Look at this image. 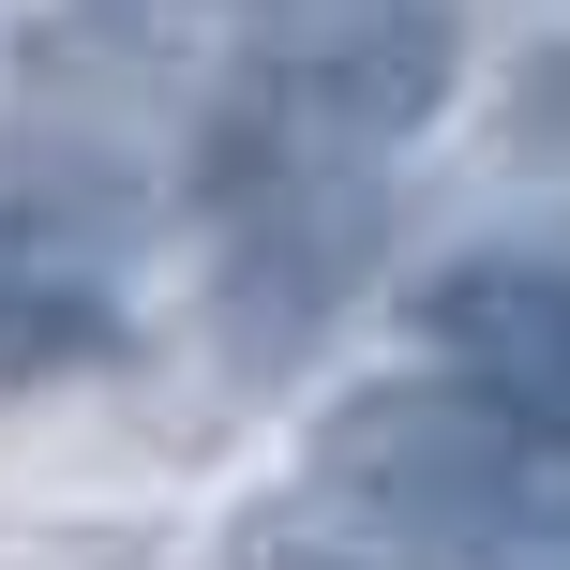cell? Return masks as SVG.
<instances>
[{"label": "cell", "mask_w": 570, "mask_h": 570, "mask_svg": "<svg viewBox=\"0 0 570 570\" xmlns=\"http://www.w3.org/2000/svg\"><path fill=\"white\" fill-rule=\"evenodd\" d=\"M541 435L481 391H361L331 435H315V511L361 525L391 570H451L541 525V481H525Z\"/></svg>", "instance_id": "cell-1"}, {"label": "cell", "mask_w": 570, "mask_h": 570, "mask_svg": "<svg viewBox=\"0 0 570 570\" xmlns=\"http://www.w3.org/2000/svg\"><path fill=\"white\" fill-rule=\"evenodd\" d=\"M421 331L481 405H511L541 451H570V240H495L421 285Z\"/></svg>", "instance_id": "cell-2"}, {"label": "cell", "mask_w": 570, "mask_h": 570, "mask_svg": "<svg viewBox=\"0 0 570 570\" xmlns=\"http://www.w3.org/2000/svg\"><path fill=\"white\" fill-rule=\"evenodd\" d=\"M106 345H120L106 210L30 180V166H0V391H46V375L106 361Z\"/></svg>", "instance_id": "cell-3"}, {"label": "cell", "mask_w": 570, "mask_h": 570, "mask_svg": "<svg viewBox=\"0 0 570 570\" xmlns=\"http://www.w3.org/2000/svg\"><path fill=\"white\" fill-rule=\"evenodd\" d=\"M315 196H345V180H315V166H271V196H256V226H301ZM345 285V240H301V271H285V301H271V361L315 331V301Z\"/></svg>", "instance_id": "cell-4"}]
</instances>
